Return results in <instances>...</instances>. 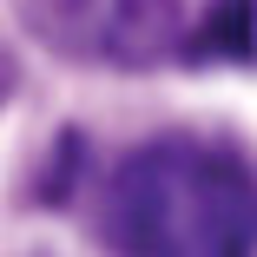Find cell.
<instances>
[{
	"mask_svg": "<svg viewBox=\"0 0 257 257\" xmlns=\"http://www.w3.org/2000/svg\"><path fill=\"white\" fill-rule=\"evenodd\" d=\"M99 237L119 257H250L257 178L204 139H152L112 165Z\"/></svg>",
	"mask_w": 257,
	"mask_h": 257,
	"instance_id": "obj_1",
	"label": "cell"
},
{
	"mask_svg": "<svg viewBox=\"0 0 257 257\" xmlns=\"http://www.w3.org/2000/svg\"><path fill=\"white\" fill-rule=\"evenodd\" d=\"M20 20L79 66L145 73L185 53V0H20Z\"/></svg>",
	"mask_w": 257,
	"mask_h": 257,
	"instance_id": "obj_2",
	"label": "cell"
},
{
	"mask_svg": "<svg viewBox=\"0 0 257 257\" xmlns=\"http://www.w3.org/2000/svg\"><path fill=\"white\" fill-rule=\"evenodd\" d=\"M191 66H250L257 60V0H211L204 20L185 33Z\"/></svg>",
	"mask_w": 257,
	"mask_h": 257,
	"instance_id": "obj_3",
	"label": "cell"
}]
</instances>
